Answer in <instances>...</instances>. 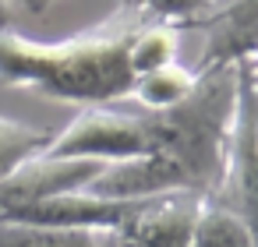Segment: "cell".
Instances as JSON below:
<instances>
[{"mask_svg":"<svg viewBox=\"0 0 258 247\" xmlns=\"http://www.w3.org/2000/svg\"><path fill=\"white\" fill-rule=\"evenodd\" d=\"M233 110L237 64L198 71V85L184 103L163 113L142 110L152 131V155L106 166L89 184V191L106 198H159L180 191L212 198L226 170Z\"/></svg>","mask_w":258,"mask_h":247,"instance_id":"6da1fadb","label":"cell"},{"mask_svg":"<svg viewBox=\"0 0 258 247\" xmlns=\"http://www.w3.org/2000/svg\"><path fill=\"white\" fill-rule=\"evenodd\" d=\"M177 50H180V29L166 25V22H142L138 32L127 43V64L131 74L142 78L149 71H159L166 64H177Z\"/></svg>","mask_w":258,"mask_h":247,"instance_id":"9c48e42d","label":"cell"},{"mask_svg":"<svg viewBox=\"0 0 258 247\" xmlns=\"http://www.w3.org/2000/svg\"><path fill=\"white\" fill-rule=\"evenodd\" d=\"M50 4H53V0H22V11H29V15H43Z\"/></svg>","mask_w":258,"mask_h":247,"instance_id":"9a60e30c","label":"cell"},{"mask_svg":"<svg viewBox=\"0 0 258 247\" xmlns=\"http://www.w3.org/2000/svg\"><path fill=\"white\" fill-rule=\"evenodd\" d=\"M205 198L198 194H159L149 198L124 226L103 229V247H191Z\"/></svg>","mask_w":258,"mask_h":247,"instance_id":"5b68a950","label":"cell"},{"mask_svg":"<svg viewBox=\"0 0 258 247\" xmlns=\"http://www.w3.org/2000/svg\"><path fill=\"white\" fill-rule=\"evenodd\" d=\"M50 159H96L106 166L135 162L152 155V131L145 113L110 110V106H85L64 131L53 134L46 145Z\"/></svg>","mask_w":258,"mask_h":247,"instance_id":"277c9868","label":"cell"},{"mask_svg":"<svg viewBox=\"0 0 258 247\" xmlns=\"http://www.w3.org/2000/svg\"><path fill=\"white\" fill-rule=\"evenodd\" d=\"M187 29L205 36L198 71L251 60L258 57V0H212V8Z\"/></svg>","mask_w":258,"mask_h":247,"instance_id":"8992f818","label":"cell"},{"mask_svg":"<svg viewBox=\"0 0 258 247\" xmlns=\"http://www.w3.org/2000/svg\"><path fill=\"white\" fill-rule=\"evenodd\" d=\"M0 247H103V229H60L32 222H0Z\"/></svg>","mask_w":258,"mask_h":247,"instance_id":"30bf717a","label":"cell"},{"mask_svg":"<svg viewBox=\"0 0 258 247\" xmlns=\"http://www.w3.org/2000/svg\"><path fill=\"white\" fill-rule=\"evenodd\" d=\"M198 85V67H184L180 60L177 64H166L159 71H149L142 78H135L131 85V96L145 113H163L177 103H184Z\"/></svg>","mask_w":258,"mask_h":247,"instance_id":"ba28073f","label":"cell"},{"mask_svg":"<svg viewBox=\"0 0 258 247\" xmlns=\"http://www.w3.org/2000/svg\"><path fill=\"white\" fill-rule=\"evenodd\" d=\"M53 134L57 131H50V127H29V124L0 117V180H8L22 162L43 155L46 145L53 141Z\"/></svg>","mask_w":258,"mask_h":247,"instance_id":"8fae6325","label":"cell"},{"mask_svg":"<svg viewBox=\"0 0 258 247\" xmlns=\"http://www.w3.org/2000/svg\"><path fill=\"white\" fill-rule=\"evenodd\" d=\"M127 4H135L152 22H166V25L187 29L191 22H198L212 8V0H127Z\"/></svg>","mask_w":258,"mask_h":247,"instance_id":"4fadbf2b","label":"cell"},{"mask_svg":"<svg viewBox=\"0 0 258 247\" xmlns=\"http://www.w3.org/2000/svg\"><path fill=\"white\" fill-rule=\"evenodd\" d=\"M15 15H18V8L11 4V0H0V32H8V29H11Z\"/></svg>","mask_w":258,"mask_h":247,"instance_id":"5bb4252c","label":"cell"},{"mask_svg":"<svg viewBox=\"0 0 258 247\" xmlns=\"http://www.w3.org/2000/svg\"><path fill=\"white\" fill-rule=\"evenodd\" d=\"M142 22L149 18L135 4H124L99 29L60 43H36L15 32H0V85L82 106H110L127 99L135 85L127 43Z\"/></svg>","mask_w":258,"mask_h":247,"instance_id":"7a4b0ae2","label":"cell"},{"mask_svg":"<svg viewBox=\"0 0 258 247\" xmlns=\"http://www.w3.org/2000/svg\"><path fill=\"white\" fill-rule=\"evenodd\" d=\"M205 201L230 212L258 247V57L237 64V110L230 127L226 170L219 187Z\"/></svg>","mask_w":258,"mask_h":247,"instance_id":"3957f363","label":"cell"},{"mask_svg":"<svg viewBox=\"0 0 258 247\" xmlns=\"http://www.w3.org/2000/svg\"><path fill=\"white\" fill-rule=\"evenodd\" d=\"M103 170H106V162H96V159L36 155V159L22 162L8 180H0V215H8L22 205H32V201H43V198L85 191Z\"/></svg>","mask_w":258,"mask_h":247,"instance_id":"52a82bcc","label":"cell"},{"mask_svg":"<svg viewBox=\"0 0 258 247\" xmlns=\"http://www.w3.org/2000/svg\"><path fill=\"white\" fill-rule=\"evenodd\" d=\"M191 247H254V240L230 212H223L212 201H205Z\"/></svg>","mask_w":258,"mask_h":247,"instance_id":"7c38bea8","label":"cell"}]
</instances>
